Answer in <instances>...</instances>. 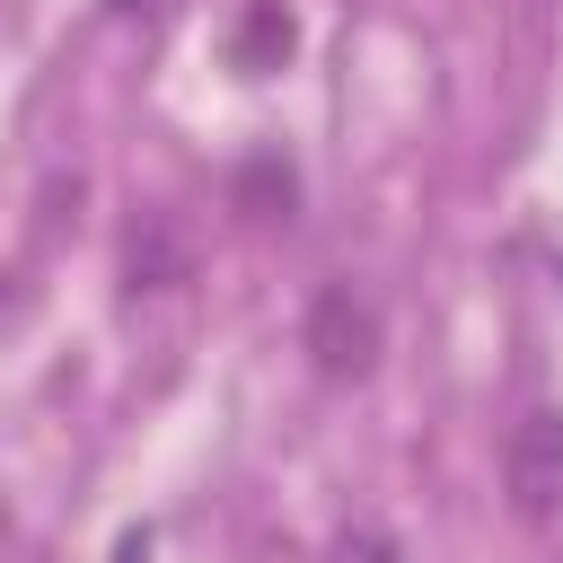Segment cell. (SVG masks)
<instances>
[{
	"instance_id": "2",
	"label": "cell",
	"mask_w": 563,
	"mask_h": 563,
	"mask_svg": "<svg viewBox=\"0 0 563 563\" xmlns=\"http://www.w3.org/2000/svg\"><path fill=\"white\" fill-rule=\"evenodd\" d=\"M308 361L325 378H369L378 369V299L361 282H325L308 308Z\"/></svg>"
},
{
	"instance_id": "7",
	"label": "cell",
	"mask_w": 563,
	"mask_h": 563,
	"mask_svg": "<svg viewBox=\"0 0 563 563\" xmlns=\"http://www.w3.org/2000/svg\"><path fill=\"white\" fill-rule=\"evenodd\" d=\"M0 545H9V510H0Z\"/></svg>"
},
{
	"instance_id": "5",
	"label": "cell",
	"mask_w": 563,
	"mask_h": 563,
	"mask_svg": "<svg viewBox=\"0 0 563 563\" xmlns=\"http://www.w3.org/2000/svg\"><path fill=\"white\" fill-rule=\"evenodd\" d=\"M325 563H405V545H396L378 519H343L334 545H325Z\"/></svg>"
},
{
	"instance_id": "3",
	"label": "cell",
	"mask_w": 563,
	"mask_h": 563,
	"mask_svg": "<svg viewBox=\"0 0 563 563\" xmlns=\"http://www.w3.org/2000/svg\"><path fill=\"white\" fill-rule=\"evenodd\" d=\"M123 282H132V290H167V282H185V246H176V229H167L158 211L132 229V246H123Z\"/></svg>"
},
{
	"instance_id": "4",
	"label": "cell",
	"mask_w": 563,
	"mask_h": 563,
	"mask_svg": "<svg viewBox=\"0 0 563 563\" xmlns=\"http://www.w3.org/2000/svg\"><path fill=\"white\" fill-rule=\"evenodd\" d=\"M282 53H290V18H282L273 0H255V9H246V35H238V62L264 70V62H282Z\"/></svg>"
},
{
	"instance_id": "6",
	"label": "cell",
	"mask_w": 563,
	"mask_h": 563,
	"mask_svg": "<svg viewBox=\"0 0 563 563\" xmlns=\"http://www.w3.org/2000/svg\"><path fill=\"white\" fill-rule=\"evenodd\" d=\"M114 563H150V537H123V554Z\"/></svg>"
},
{
	"instance_id": "1",
	"label": "cell",
	"mask_w": 563,
	"mask_h": 563,
	"mask_svg": "<svg viewBox=\"0 0 563 563\" xmlns=\"http://www.w3.org/2000/svg\"><path fill=\"white\" fill-rule=\"evenodd\" d=\"M501 493H510V519L545 528L563 510V405H528L501 440Z\"/></svg>"
}]
</instances>
